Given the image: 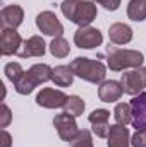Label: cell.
Instances as JSON below:
<instances>
[{
  "instance_id": "obj_1",
  "label": "cell",
  "mask_w": 146,
  "mask_h": 147,
  "mask_svg": "<svg viewBox=\"0 0 146 147\" xmlns=\"http://www.w3.org/2000/svg\"><path fill=\"white\" fill-rule=\"evenodd\" d=\"M60 10L71 22L77 24L79 28L89 26L98 16L96 3L93 0H64L60 3Z\"/></svg>"
},
{
  "instance_id": "obj_2",
  "label": "cell",
  "mask_w": 146,
  "mask_h": 147,
  "mask_svg": "<svg viewBox=\"0 0 146 147\" xmlns=\"http://www.w3.org/2000/svg\"><path fill=\"white\" fill-rule=\"evenodd\" d=\"M145 55L138 50H122L117 46L107 48V65L113 72H126L127 69L143 67Z\"/></svg>"
},
{
  "instance_id": "obj_3",
  "label": "cell",
  "mask_w": 146,
  "mask_h": 147,
  "mask_svg": "<svg viewBox=\"0 0 146 147\" xmlns=\"http://www.w3.org/2000/svg\"><path fill=\"white\" fill-rule=\"evenodd\" d=\"M71 69L74 75L79 79L91 82V84H102L107 77V67L100 60L86 58V57H77L71 62Z\"/></svg>"
},
{
  "instance_id": "obj_4",
  "label": "cell",
  "mask_w": 146,
  "mask_h": 147,
  "mask_svg": "<svg viewBox=\"0 0 146 147\" xmlns=\"http://www.w3.org/2000/svg\"><path fill=\"white\" fill-rule=\"evenodd\" d=\"M120 84H122V89H124L126 94L138 96L146 87V67L126 70L120 77Z\"/></svg>"
},
{
  "instance_id": "obj_5",
  "label": "cell",
  "mask_w": 146,
  "mask_h": 147,
  "mask_svg": "<svg viewBox=\"0 0 146 147\" xmlns=\"http://www.w3.org/2000/svg\"><path fill=\"white\" fill-rule=\"evenodd\" d=\"M53 127L57 128V134L59 137L64 140V142H71L72 144L76 140V137L79 135V128H77V123H76V116L69 115V113H60V115H55L53 118Z\"/></svg>"
},
{
  "instance_id": "obj_6",
  "label": "cell",
  "mask_w": 146,
  "mask_h": 147,
  "mask_svg": "<svg viewBox=\"0 0 146 147\" xmlns=\"http://www.w3.org/2000/svg\"><path fill=\"white\" fill-rule=\"evenodd\" d=\"M102 43H103V34L96 28L83 26L74 33V45L81 50H93L102 46Z\"/></svg>"
},
{
  "instance_id": "obj_7",
  "label": "cell",
  "mask_w": 146,
  "mask_h": 147,
  "mask_svg": "<svg viewBox=\"0 0 146 147\" xmlns=\"http://www.w3.org/2000/svg\"><path fill=\"white\" fill-rule=\"evenodd\" d=\"M36 28L46 36H62L64 33V26L59 21V17L55 16V12L52 10H43L36 16Z\"/></svg>"
},
{
  "instance_id": "obj_8",
  "label": "cell",
  "mask_w": 146,
  "mask_h": 147,
  "mask_svg": "<svg viewBox=\"0 0 146 147\" xmlns=\"http://www.w3.org/2000/svg\"><path fill=\"white\" fill-rule=\"evenodd\" d=\"M67 101V94L60 89H52L45 87L36 94V105L46 110H55V108H64Z\"/></svg>"
},
{
  "instance_id": "obj_9",
  "label": "cell",
  "mask_w": 146,
  "mask_h": 147,
  "mask_svg": "<svg viewBox=\"0 0 146 147\" xmlns=\"http://www.w3.org/2000/svg\"><path fill=\"white\" fill-rule=\"evenodd\" d=\"M21 45H23V38L16 31V28H2V33H0V51H2L3 57L17 55Z\"/></svg>"
},
{
  "instance_id": "obj_10",
  "label": "cell",
  "mask_w": 146,
  "mask_h": 147,
  "mask_svg": "<svg viewBox=\"0 0 146 147\" xmlns=\"http://www.w3.org/2000/svg\"><path fill=\"white\" fill-rule=\"evenodd\" d=\"M88 120L91 123V130L93 134L98 137V139H107L108 137V130H110V125H108V120H110V111L108 110H95L88 115Z\"/></svg>"
},
{
  "instance_id": "obj_11",
  "label": "cell",
  "mask_w": 146,
  "mask_h": 147,
  "mask_svg": "<svg viewBox=\"0 0 146 147\" xmlns=\"http://www.w3.org/2000/svg\"><path fill=\"white\" fill-rule=\"evenodd\" d=\"M132 110V127L136 130H146V92H139L131 99Z\"/></svg>"
},
{
  "instance_id": "obj_12",
  "label": "cell",
  "mask_w": 146,
  "mask_h": 147,
  "mask_svg": "<svg viewBox=\"0 0 146 147\" xmlns=\"http://www.w3.org/2000/svg\"><path fill=\"white\" fill-rule=\"evenodd\" d=\"M46 51V45L43 41L41 36H31L28 39L23 41L19 51H17V57L21 58H31V57H43Z\"/></svg>"
},
{
  "instance_id": "obj_13",
  "label": "cell",
  "mask_w": 146,
  "mask_h": 147,
  "mask_svg": "<svg viewBox=\"0 0 146 147\" xmlns=\"http://www.w3.org/2000/svg\"><path fill=\"white\" fill-rule=\"evenodd\" d=\"M0 17H2V28H19L24 21V10L17 3L5 5L0 12Z\"/></svg>"
},
{
  "instance_id": "obj_14",
  "label": "cell",
  "mask_w": 146,
  "mask_h": 147,
  "mask_svg": "<svg viewBox=\"0 0 146 147\" xmlns=\"http://www.w3.org/2000/svg\"><path fill=\"white\" fill-rule=\"evenodd\" d=\"M124 94L122 84L117 80H103L98 87V98L103 103H115Z\"/></svg>"
},
{
  "instance_id": "obj_15",
  "label": "cell",
  "mask_w": 146,
  "mask_h": 147,
  "mask_svg": "<svg viewBox=\"0 0 146 147\" xmlns=\"http://www.w3.org/2000/svg\"><path fill=\"white\" fill-rule=\"evenodd\" d=\"M108 147H131V134L126 125H110L108 130Z\"/></svg>"
},
{
  "instance_id": "obj_16",
  "label": "cell",
  "mask_w": 146,
  "mask_h": 147,
  "mask_svg": "<svg viewBox=\"0 0 146 147\" xmlns=\"http://www.w3.org/2000/svg\"><path fill=\"white\" fill-rule=\"evenodd\" d=\"M108 38L113 45H127L132 41V29L124 22H113L108 28Z\"/></svg>"
},
{
  "instance_id": "obj_17",
  "label": "cell",
  "mask_w": 146,
  "mask_h": 147,
  "mask_svg": "<svg viewBox=\"0 0 146 147\" xmlns=\"http://www.w3.org/2000/svg\"><path fill=\"white\" fill-rule=\"evenodd\" d=\"M28 75L33 79V82L40 86V84H45L48 80H52L53 77V69L46 63H35L29 70H28Z\"/></svg>"
},
{
  "instance_id": "obj_18",
  "label": "cell",
  "mask_w": 146,
  "mask_h": 147,
  "mask_svg": "<svg viewBox=\"0 0 146 147\" xmlns=\"http://www.w3.org/2000/svg\"><path fill=\"white\" fill-rule=\"evenodd\" d=\"M74 77H76V75H74L71 65H59V67L53 69V77H52V80H53L55 86H59V87H69V86H72Z\"/></svg>"
},
{
  "instance_id": "obj_19",
  "label": "cell",
  "mask_w": 146,
  "mask_h": 147,
  "mask_svg": "<svg viewBox=\"0 0 146 147\" xmlns=\"http://www.w3.org/2000/svg\"><path fill=\"white\" fill-rule=\"evenodd\" d=\"M127 17L134 22H143L146 19V0H129Z\"/></svg>"
},
{
  "instance_id": "obj_20",
  "label": "cell",
  "mask_w": 146,
  "mask_h": 147,
  "mask_svg": "<svg viewBox=\"0 0 146 147\" xmlns=\"http://www.w3.org/2000/svg\"><path fill=\"white\" fill-rule=\"evenodd\" d=\"M48 48H50V53H52L55 58H65V57L69 55V51H71L69 41H67L65 38H62V36L53 38Z\"/></svg>"
},
{
  "instance_id": "obj_21",
  "label": "cell",
  "mask_w": 146,
  "mask_h": 147,
  "mask_svg": "<svg viewBox=\"0 0 146 147\" xmlns=\"http://www.w3.org/2000/svg\"><path fill=\"white\" fill-rule=\"evenodd\" d=\"M113 118L119 125H127L132 120V110L131 103H117L113 108Z\"/></svg>"
},
{
  "instance_id": "obj_22",
  "label": "cell",
  "mask_w": 146,
  "mask_h": 147,
  "mask_svg": "<svg viewBox=\"0 0 146 147\" xmlns=\"http://www.w3.org/2000/svg\"><path fill=\"white\" fill-rule=\"evenodd\" d=\"M84 108H86V105H84V101L79 96H76V94L74 96H67V101L64 105V111L65 113H69L72 116H81L84 113Z\"/></svg>"
},
{
  "instance_id": "obj_23",
  "label": "cell",
  "mask_w": 146,
  "mask_h": 147,
  "mask_svg": "<svg viewBox=\"0 0 146 147\" xmlns=\"http://www.w3.org/2000/svg\"><path fill=\"white\" fill-rule=\"evenodd\" d=\"M35 87H36V84L33 82V79L28 75V72H24V75L14 84V89H16V92L17 94H23V96H28V94H31L33 91H35Z\"/></svg>"
},
{
  "instance_id": "obj_24",
  "label": "cell",
  "mask_w": 146,
  "mask_h": 147,
  "mask_svg": "<svg viewBox=\"0 0 146 147\" xmlns=\"http://www.w3.org/2000/svg\"><path fill=\"white\" fill-rule=\"evenodd\" d=\"M3 74H5V77H7L12 84H16V82L24 75V69L21 67L19 62H9V63L3 67Z\"/></svg>"
},
{
  "instance_id": "obj_25",
  "label": "cell",
  "mask_w": 146,
  "mask_h": 147,
  "mask_svg": "<svg viewBox=\"0 0 146 147\" xmlns=\"http://www.w3.org/2000/svg\"><path fill=\"white\" fill-rule=\"evenodd\" d=\"M72 147H95L93 146V137L89 130H81L79 135L72 142Z\"/></svg>"
},
{
  "instance_id": "obj_26",
  "label": "cell",
  "mask_w": 146,
  "mask_h": 147,
  "mask_svg": "<svg viewBox=\"0 0 146 147\" xmlns=\"http://www.w3.org/2000/svg\"><path fill=\"white\" fill-rule=\"evenodd\" d=\"M10 121H12V111L5 103H2V108H0V128H7L10 125Z\"/></svg>"
},
{
  "instance_id": "obj_27",
  "label": "cell",
  "mask_w": 146,
  "mask_h": 147,
  "mask_svg": "<svg viewBox=\"0 0 146 147\" xmlns=\"http://www.w3.org/2000/svg\"><path fill=\"white\" fill-rule=\"evenodd\" d=\"M131 146L132 147H146V130H136L134 135L131 137Z\"/></svg>"
},
{
  "instance_id": "obj_28",
  "label": "cell",
  "mask_w": 146,
  "mask_h": 147,
  "mask_svg": "<svg viewBox=\"0 0 146 147\" xmlns=\"http://www.w3.org/2000/svg\"><path fill=\"white\" fill-rule=\"evenodd\" d=\"M95 3H100V5H103L107 10L110 12H113V10H117L119 7H120V2L122 0H93Z\"/></svg>"
},
{
  "instance_id": "obj_29",
  "label": "cell",
  "mask_w": 146,
  "mask_h": 147,
  "mask_svg": "<svg viewBox=\"0 0 146 147\" xmlns=\"http://www.w3.org/2000/svg\"><path fill=\"white\" fill-rule=\"evenodd\" d=\"M0 135H2V142H0V147H10V146H12V137H10V134H9L5 128H2Z\"/></svg>"
}]
</instances>
